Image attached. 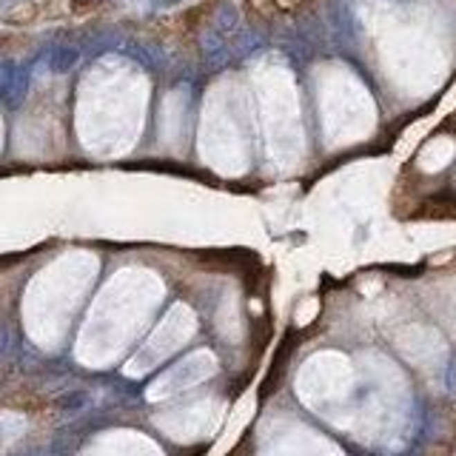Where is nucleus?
Instances as JSON below:
<instances>
[{
    "label": "nucleus",
    "instance_id": "nucleus-3",
    "mask_svg": "<svg viewBox=\"0 0 456 456\" xmlns=\"http://www.w3.org/2000/svg\"><path fill=\"white\" fill-rule=\"evenodd\" d=\"M120 52L126 57H131L134 63H140L146 71H157L165 66V52L160 49L157 43H137V40H123Z\"/></svg>",
    "mask_w": 456,
    "mask_h": 456
},
{
    "label": "nucleus",
    "instance_id": "nucleus-6",
    "mask_svg": "<svg viewBox=\"0 0 456 456\" xmlns=\"http://www.w3.org/2000/svg\"><path fill=\"white\" fill-rule=\"evenodd\" d=\"M239 9L234 6V3H228V0H223V3L214 9V17H211V26L217 29V32H223L226 37H231V35H237L239 32Z\"/></svg>",
    "mask_w": 456,
    "mask_h": 456
},
{
    "label": "nucleus",
    "instance_id": "nucleus-9",
    "mask_svg": "<svg viewBox=\"0 0 456 456\" xmlns=\"http://www.w3.org/2000/svg\"><path fill=\"white\" fill-rule=\"evenodd\" d=\"M231 46H234V55L237 57H251V55L266 49V37H262L259 32H243Z\"/></svg>",
    "mask_w": 456,
    "mask_h": 456
},
{
    "label": "nucleus",
    "instance_id": "nucleus-11",
    "mask_svg": "<svg viewBox=\"0 0 456 456\" xmlns=\"http://www.w3.org/2000/svg\"><path fill=\"white\" fill-rule=\"evenodd\" d=\"M445 388L450 396H456V359L448 363V368H445Z\"/></svg>",
    "mask_w": 456,
    "mask_h": 456
},
{
    "label": "nucleus",
    "instance_id": "nucleus-10",
    "mask_svg": "<svg viewBox=\"0 0 456 456\" xmlns=\"http://www.w3.org/2000/svg\"><path fill=\"white\" fill-rule=\"evenodd\" d=\"M17 71H20V66H17L15 60H3V94L15 86V80H17Z\"/></svg>",
    "mask_w": 456,
    "mask_h": 456
},
{
    "label": "nucleus",
    "instance_id": "nucleus-4",
    "mask_svg": "<svg viewBox=\"0 0 456 456\" xmlns=\"http://www.w3.org/2000/svg\"><path fill=\"white\" fill-rule=\"evenodd\" d=\"M280 49L288 55V60L294 66H305L311 57H314V46H311V40L302 32H285L280 37Z\"/></svg>",
    "mask_w": 456,
    "mask_h": 456
},
{
    "label": "nucleus",
    "instance_id": "nucleus-2",
    "mask_svg": "<svg viewBox=\"0 0 456 456\" xmlns=\"http://www.w3.org/2000/svg\"><path fill=\"white\" fill-rule=\"evenodd\" d=\"M328 23H331V32L337 37V43H351L356 37V20L345 0H331L328 3Z\"/></svg>",
    "mask_w": 456,
    "mask_h": 456
},
{
    "label": "nucleus",
    "instance_id": "nucleus-5",
    "mask_svg": "<svg viewBox=\"0 0 456 456\" xmlns=\"http://www.w3.org/2000/svg\"><path fill=\"white\" fill-rule=\"evenodd\" d=\"M77 60H80L77 46H55L49 52V57H46V66H49L52 75H69V71L77 66Z\"/></svg>",
    "mask_w": 456,
    "mask_h": 456
},
{
    "label": "nucleus",
    "instance_id": "nucleus-8",
    "mask_svg": "<svg viewBox=\"0 0 456 456\" xmlns=\"http://www.w3.org/2000/svg\"><path fill=\"white\" fill-rule=\"evenodd\" d=\"M29 80H32V69L29 66H20V71H17V80H15V86L3 94V103H6V109H17L23 100H26V91H29Z\"/></svg>",
    "mask_w": 456,
    "mask_h": 456
},
{
    "label": "nucleus",
    "instance_id": "nucleus-1",
    "mask_svg": "<svg viewBox=\"0 0 456 456\" xmlns=\"http://www.w3.org/2000/svg\"><path fill=\"white\" fill-rule=\"evenodd\" d=\"M200 46H203V63L208 66V69H223L228 60H231V52H234V46L228 43V37L223 35V32H217L214 26H208L206 32H203V40H200Z\"/></svg>",
    "mask_w": 456,
    "mask_h": 456
},
{
    "label": "nucleus",
    "instance_id": "nucleus-7",
    "mask_svg": "<svg viewBox=\"0 0 456 456\" xmlns=\"http://www.w3.org/2000/svg\"><path fill=\"white\" fill-rule=\"evenodd\" d=\"M89 405H91V394L89 391L71 388V391H66V394H60L55 399V411L63 414V417H75V414H83Z\"/></svg>",
    "mask_w": 456,
    "mask_h": 456
}]
</instances>
